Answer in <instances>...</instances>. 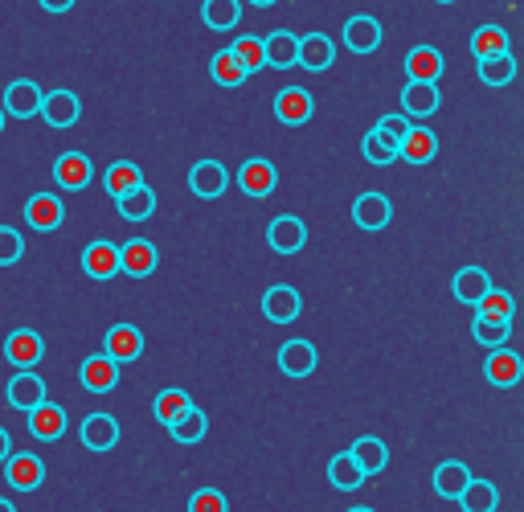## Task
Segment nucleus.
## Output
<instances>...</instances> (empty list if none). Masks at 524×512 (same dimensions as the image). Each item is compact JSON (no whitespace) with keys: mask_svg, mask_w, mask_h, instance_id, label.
<instances>
[{"mask_svg":"<svg viewBox=\"0 0 524 512\" xmlns=\"http://www.w3.org/2000/svg\"><path fill=\"white\" fill-rule=\"evenodd\" d=\"M5 484L17 488V492H37L41 484H46V463H41V455L33 451H13L5 459Z\"/></svg>","mask_w":524,"mask_h":512,"instance_id":"obj_1","label":"nucleus"},{"mask_svg":"<svg viewBox=\"0 0 524 512\" xmlns=\"http://www.w3.org/2000/svg\"><path fill=\"white\" fill-rule=\"evenodd\" d=\"M267 246L275 254H299L308 246V226H303V218H295V213H279L267 226Z\"/></svg>","mask_w":524,"mask_h":512,"instance_id":"obj_2","label":"nucleus"},{"mask_svg":"<svg viewBox=\"0 0 524 512\" xmlns=\"http://www.w3.org/2000/svg\"><path fill=\"white\" fill-rule=\"evenodd\" d=\"M299 312H303V295L291 283H275L262 295V316L271 324H291V320H299Z\"/></svg>","mask_w":524,"mask_h":512,"instance_id":"obj_3","label":"nucleus"},{"mask_svg":"<svg viewBox=\"0 0 524 512\" xmlns=\"http://www.w3.org/2000/svg\"><path fill=\"white\" fill-rule=\"evenodd\" d=\"M78 439H82L86 451H99V455H103V451H115V443H119V422H115V414H103V410L86 414Z\"/></svg>","mask_w":524,"mask_h":512,"instance_id":"obj_4","label":"nucleus"},{"mask_svg":"<svg viewBox=\"0 0 524 512\" xmlns=\"http://www.w3.org/2000/svg\"><path fill=\"white\" fill-rule=\"evenodd\" d=\"M91 177H95V164H91V156H86V152H62V156L54 160V181H58V189L82 193L86 185H91Z\"/></svg>","mask_w":524,"mask_h":512,"instance_id":"obj_5","label":"nucleus"},{"mask_svg":"<svg viewBox=\"0 0 524 512\" xmlns=\"http://www.w3.org/2000/svg\"><path fill=\"white\" fill-rule=\"evenodd\" d=\"M78 381H82V390H91V394H111L119 386V361L107 353L86 357L78 369Z\"/></svg>","mask_w":524,"mask_h":512,"instance_id":"obj_6","label":"nucleus"},{"mask_svg":"<svg viewBox=\"0 0 524 512\" xmlns=\"http://www.w3.org/2000/svg\"><path fill=\"white\" fill-rule=\"evenodd\" d=\"M312 111H316V99H312L308 87H283L275 95V119L287 123V127H303L312 119Z\"/></svg>","mask_w":524,"mask_h":512,"instance_id":"obj_7","label":"nucleus"},{"mask_svg":"<svg viewBox=\"0 0 524 512\" xmlns=\"http://www.w3.org/2000/svg\"><path fill=\"white\" fill-rule=\"evenodd\" d=\"M25 222H29L33 230H41V234L58 230V226L66 222V205H62V197H58V193H33V197L25 201Z\"/></svg>","mask_w":524,"mask_h":512,"instance_id":"obj_8","label":"nucleus"},{"mask_svg":"<svg viewBox=\"0 0 524 512\" xmlns=\"http://www.w3.org/2000/svg\"><path fill=\"white\" fill-rule=\"evenodd\" d=\"M275 185H279V168H275L271 160L254 156V160H246V164L238 168V189H242L246 197H271Z\"/></svg>","mask_w":524,"mask_h":512,"instance_id":"obj_9","label":"nucleus"},{"mask_svg":"<svg viewBox=\"0 0 524 512\" xmlns=\"http://www.w3.org/2000/svg\"><path fill=\"white\" fill-rule=\"evenodd\" d=\"M103 353L115 357L119 365L140 361V357H144V332H140L136 324H115V328H107V336H103Z\"/></svg>","mask_w":524,"mask_h":512,"instance_id":"obj_10","label":"nucleus"},{"mask_svg":"<svg viewBox=\"0 0 524 512\" xmlns=\"http://www.w3.org/2000/svg\"><path fill=\"white\" fill-rule=\"evenodd\" d=\"M230 185V173H226V164L222 160H197L189 168V189L201 197V201H213V197H222Z\"/></svg>","mask_w":524,"mask_h":512,"instance_id":"obj_11","label":"nucleus"},{"mask_svg":"<svg viewBox=\"0 0 524 512\" xmlns=\"http://www.w3.org/2000/svg\"><path fill=\"white\" fill-rule=\"evenodd\" d=\"M5 394H9V406L25 410V414H29V410H37L41 402H50V398H46V381H41L33 369H17Z\"/></svg>","mask_w":524,"mask_h":512,"instance_id":"obj_12","label":"nucleus"},{"mask_svg":"<svg viewBox=\"0 0 524 512\" xmlns=\"http://www.w3.org/2000/svg\"><path fill=\"white\" fill-rule=\"evenodd\" d=\"M41 103H46V91H41L37 82H29V78L9 82V91H5V115L33 119V115H41Z\"/></svg>","mask_w":524,"mask_h":512,"instance_id":"obj_13","label":"nucleus"},{"mask_svg":"<svg viewBox=\"0 0 524 512\" xmlns=\"http://www.w3.org/2000/svg\"><path fill=\"white\" fill-rule=\"evenodd\" d=\"M389 218H393V201H389L385 193H361V197L353 201V222H357L361 230H369V234L385 230Z\"/></svg>","mask_w":524,"mask_h":512,"instance_id":"obj_14","label":"nucleus"},{"mask_svg":"<svg viewBox=\"0 0 524 512\" xmlns=\"http://www.w3.org/2000/svg\"><path fill=\"white\" fill-rule=\"evenodd\" d=\"M484 377L492 381V386H500V390H512L516 381L524 377V357L512 353L508 345H504V349H492L488 361H484Z\"/></svg>","mask_w":524,"mask_h":512,"instance_id":"obj_15","label":"nucleus"},{"mask_svg":"<svg viewBox=\"0 0 524 512\" xmlns=\"http://www.w3.org/2000/svg\"><path fill=\"white\" fill-rule=\"evenodd\" d=\"M332 62H336V41L328 33H303L299 37V66L303 70L324 74Z\"/></svg>","mask_w":524,"mask_h":512,"instance_id":"obj_16","label":"nucleus"},{"mask_svg":"<svg viewBox=\"0 0 524 512\" xmlns=\"http://www.w3.org/2000/svg\"><path fill=\"white\" fill-rule=\"evenodd\" d=\"M5 357H9L17 369H33L41 357H46V340H41L33 328H17V332H9V340H5Z\"/></svg>","mask_w":524,"mask_h":512,"instance_id":"obj_17","label":"nucleus"},{"mask_svg":"<svg viewBox=\"0 0 524 512\" xmlns=\"http://www.w3.org/2000/svg\"><path fill=\"white\" fill-rule=\"evenodd\" d=\"M119 263H123V275H131V279H144V275H152V271H156L160 254H156V246H152L148 238H131V242H123V246H119Z\"/></svg>","mask_w":524,"mask_h":512,"instance_id":"obj_18","label":"nucleus"},{"mask_svg":"<svg viewBox=\"0 0 524 512\" xmlns=\"http://www.w3.org/2000/svg\"><path fill=\"white\" fill-rule=\"evenodd\" d=\"M82 271L91 275V279H115L119 271H123V263H119V246L115 242H91L82 250Z\"/></svg>","mask_w":524,"mask_h":512,"instance_id":"obj_19","label":"nucleus"},{"mask_svg":"<svg viewBox=\"0 0 524 512\" xmlns=\"http://www.w3.org/2000/svg\"><path fill=\"white\" fill-rule=\"evenodd\" d=\"M320 357H316V345L312 340H283V349H279V369L287 377H308L316 373Z\"/></svg>","mask_w":524,"mask_h":512,"instance_id":"obj_20","label":"nucleus"},{"mask_svg":"<svg viewBox=\"0 0 524 512\" xmlns=\"http://www.w3.org/2000/svg\"><path fill=\"white\" fill-rule=\"evenodd\" d=\"M29 435L41 443H54L66 435V410L58 402H41L37 410H29Z\"/></svg>","mask_w":524,"mask_h":512,"instance_id":"obj_21","label":"nucleus"},{"mask_svg":"<svg viewBox=\"0 0 524 512\" xmlns=\"http://www.w3.org/2000/svg\"><path fill=\"white\" fill-rule=\"evenodd\" d=\"M439 103H443V95H439V87H434V82H406L402 111H406L410 119H430L434 111H439Z\"/></svg>","mask_w":524,"mask_h":512,"instance_id":"obj_22","label":"nucleus"},{"mask_svg":"<svg viewBox=\"0 0 524 512\" xmlns=\"http://www.w3.org/2000/svg\"><path fill=\"white\" fill-rule=\"evenodd\" d=\"M451 291H455L459 304L479 308V300H484V295L492 291V275H488L484 267H463V271L451 279Z\"/></svg>","mask_w":524,"mask_h":512,"instance_id":"obj_23","label":"nucleus"},{"mask_svg":"<svg viewBox=\"0 0 524 512\" xmlns=\"http://www.w3.org/2000/svg\"><path fill=\"white\" fill-rule=\"evenodd\" d=\"M471 480H475V476H471V467L459 463V459H447V463L434 467V492H439L443 500H459V496L467 492Z\"/></svg>","mask_w":524,"mask_h":512,"instance_id":"obj_24","label":"nucleus"},{"mask_svg":"<svg viewBox=\"0 0 524 512\" xmlns=\"http://www.w3.org/2000/svg\"><path fill=\"white\" fill-rule=\"evenodd\" d=\"M82 115V103L74 91H50L46 103H41V119H46L50 127H74Z\"/></svg>","mask_w":524,"mask_h":512,"instance_id":"obj_25","label":"nucleus"},{"mask_svg":"<svg viewBox=\"0 0 524 512\" xmlns=\"http://www.w3.org/2000/svg\"><path fill=\"white\" fill-rule=\"evenodd\" d=\"M406 74L410 82H434L439 87V78H443V54L434 50V46H414L406 54Z\"/></svg>","mask_w":524,"mask_h":512,"instance_id":"obj_26","label":"nucleus"},{"mask_svg":"<svg viewBox=\"0 0 524 512\" xmlns=\"http://www.w3.org/2000/svg\"><path fill=\"white\" fill-rule=\"evenodd\" d=\"M344 46L353 54H373L381 46V25L373 17H348L344 21Z\"/></svg>","mask_w":524,"mask_h":512,"instance_id":"obj_27","label":"nucleus"},{"mask_svg":"<svg viewBox=\"0 0 524 512\" xmlns=\"http://www.w3.org/2000/svg\"><path fill=\"white\" fill-rule=\"evenodd\" d=\"M434 156H439V140H434V132H430V127L414 123V127H410V136L402 140V160L422 168V164H430Z\"/></svg>","mask_w":524,"mask_h":512,"instance_id":"obj_28","label":"nucleus"},{"mask_svg":"<svg viewBox=\"0 0 524 512\" xmlns=\"http://www.w3.org/2000/svg\"><path fill=\"white\" fill-rule=\"evenodd\" d=\"M328 480H332V488H340V492H353V488H361L369 476H365V467L353 459V451H340V455H332V463H328Z\"/></svg>","mask_w":524,"mask_h":512,"instance_id":"obj_29","label":"nucleus"},{"mask_svg":"<svg viewBox=\"0 0 524 512\" xmlns=\"http://www.w3.org/2000/svg\"><path fill=\"white\" fill-rule=\"evenodd\" d=\"M209 74H213L217 87H230V91H238L242 82L250 78V70L242 66V58H238L234 50H217L213 62H209Z\"/></svg>","mask_w":524,"mask_h":512,"instance_id":"obj_30","label":"nucleus"},{"mask_svg":"<svg viewBox=\"0 0 524 512\" xmlns=\"http://www.w3.org/2000/svg\"><path fill=\"white\" fill-rule=\"evenodd\" d=\"M103 185H107V193L119 201V197H127L131 189H140L144 185V173H140V164H131V160H115L107 173H103Z\"/></svg>","mask_w":524,"mask_h":512,"instance_id":"obj_31","label":"nucleus"},{"mask_svg":"<svg viewBox=\"0 0 524 512\" xmlns=\"http://www.w3.org/2000/svg\"><path fill=\"white\" fill-rule=\"evenodd\" d=\"M267 66H275V70H291L295 62H299V37L295 33H287V29H279V33H271L267 41Z\"/></svg>","mask_w":524,"mask_h":512,"instance_id":"obj_32","label":"nucleus"},{"mask_svg":"<svg viewBox=\"0 0 524 512\" xmlns=\"http://www.w3.org/2000/svg\"><path fill=\"white\" fill-rule=\"evenodd\" d=\"M193 410V398L185 390H160L156 402H152V414L160 426H172V422H181L185 414Z\"/></svg>","mask_w":524,"mask_h":512,"instance_id":"obj_33","label":"nucleus"},{"mask_svg":"<svg viewBox=\"0 0 524 512\" xmlns=\"http://www.w3.org/2000/svg\"><path fill=\"white\" fill-rule=\"evenodd\" d=\"M348 451H353V459L365 467V476H377V472H385V467H389V451H385V443L377 435H361Z\"/></svg>","mask_w":524,"mask_h":512,"instance_id":"obj_34","label":"nucleus"},{"mask_svg":"<svg viewBox=\"0 0 524 512\" xmlns=\"http://www.w3.org/2000/svg\"><path fill=\"white\" fill-rule=\"evenodd\" d=\"M361 152H365V160H369V164L385 168V164H393V160L402 156V144H398V140H389L385 132H377V127H369L365 140H361Z\"/></svg>","mask_w":524,"mask_h":512,"instance_id":"obj_35","label":"nucleus"},{"mask_svg":"<svg viewBox=\"0 0 524 512\" xmlns=\"http://www.w3.org/2000/svg\"><path fill=\"white\" fill-rule=\"evenodd\" d=\"M459 508L463 512H496L500 508V492L492 480H471L467 492L459 496Z\"/></svg>","mask_w":524,"mask_h":512,"instance_id":"obj_36","label":"nucleus"},{"mask_svg":"<svg viewBox=\"0 0 524 512\" xmlns=\"http://www.w3.org/2000/svg\"><path fill=\"white\" fill-rule=\"evenodd\" d=\"M471 54H475V62H479V58H500V54H508V33H504L500 25H479L475 37H471Z\"/></svg>","mask_w":524,"mask_h":512,"instance_id":"obj_37","label":"nucleus"},{"mask_svg":"<svg viewBox=\"0 0 524 512\" xmlns=\"http://www.w3.org/2000/svg\"><path fill=\"white\" fill-rule=\"evenodd\" d=\"M205 25L217 29V33H226L242 21V0H205V9H201Z\"/></svg>","mask_w":524,"mask_h":512,"instance_id":"obj_38","label":"nucleus"},{"mask_svg":"<svg viewBox=\"0 0 524 512\" xmlns=\"http://www.w3.org/2000/svg\"><path fill=\"white\" fill-rule=\"evenodd\" d=\"M115 205H119V218L144 222V218H152V213H156V193H152L148 185H140V189H131L127 197H119Z\"/></svg>","mask_w":524,"mask_h":512,"instance_id":"obj_39","label":"nucleus"},{"mask_svg":"<svg viewBox=\"0 0 524 512\" xmlns=\"http://www.w3.org/2000/svg\"><path fill=\"white\" fill-rule=\"evenodd\" d=\"M475 70H479V82H488V87H508V82L516 78V58H512V54L479 58Z\"/></svg>","mask_w":524,"mask_h":512,"instance_id":"obj_40","label":"nucleus"},{"mask_svg":"<svg viewBox=\"0 0 524 512\" xmlns=\"http://www.w3.org/2000/svg\"><path fill=\"white\" fill-rule=\"evenodd\" d=\"M512 316H516V300L508 291H500V287H492L484 300H479V308H475V320H508L512 324Z\"/></svg>","mask_w":524,"mask_h":512,"instance_id":"obj_41","label":"nucleus"},{"mask_svg":"<svg viewBox=\"0 0 524 512\" xmlns=\"http://www.w3.org/2000/svg\"><path fill=\"white\" fill-rule=\"evenodd\" d=\"M471 336H475V345H484V349L492 353V349H504V345H508L512 324H508V320H475V324H471Z\"/></svg>","mask_w":524,"mask_h":512,"instance_id":"obj_42","label":"nucleus"},{"mask_svg":"<svg viewBox=\"0 0 524 512\" xmlns=\"http://www.w3.org/2000/svg\"><path fill=\"white\" fill-rule=\"evenodd\" d=\"M205 431H209V418H205V410H197V406H193L181 422H172V426H168V435L177 439V443H185V447H189V443H201Z\"/></svg>","mask_w":524,"mask_h":512,"instance_id":"obj_43","label":"nucleus"},{"mask_svg":"<svg viewBox=\"0 0 524 512\" xmlns=\"http://www.w3.org/2000/svg\"><path fill=\"white\" fill-rule=\"evenodd\" d=\"M230 50L242 58V66H246L250 74H254V70H262V62H267V46H262V37H238Z\"/></svg>","mask_w":524,"mask_h":512,"instance_id":"obj_44","label":"nucleus"},{"mask_svg":"<svg viewBox=\"0 0 524 512\" xmlns=\"http://www.w3.org/2000/svg\"><path fill=\"white\" fill-rule=\"evenodd\" d=\"M189 512H230V500L222 488H197L189 496Z\"/></svg>","mask_w":524,"mask_h":512,"instance_id":"obj_45","label":"nucleus"},{"mask_svg":"<svg viewBox=\"0 0 524 512\" xmlns=\"http://www.w3.org/2000/svg\"><path fill=\"white\" fill-rule=\"evenodd\" d=\"M25 254V238L13 226H0V267H13Z\"/></svg>","mask_w":524,"mask_h":512,"instance_id":"obj_46","label":"nucleus"},{"mask_svg":"<svg viewBox=\"0 0 524 512\" xmlns=\"http://www.w3.org/2000/svg\"><path fill=\"white\" fill-rule=\"evenodd\" d=\"M410 127H414L410 115H381V119H377V132H385L389 140H398V144L410 136Z\"/></svg>","mask_w":524,"mask_h":512,"instance_id":"obj_47","label":"nucleus"},{"mask_svg":"<svg viewBox=\"0 0 524 512\" xmlns=\"http://www.w3.org/2000/svg\"><path fill=\"white\" fill-rule=\"evenodd\" d=\"M41 9H50V13H66V9H74V0H41Z\"/></svg>","mask_w":524,"mask_h":512,"instance_id":"obj_48","label":"nucleus"},{"mask_svg":"<svg viewBox=\"0 0 524 512\" xmlns=\"http://www.w3.org/2000/svg\"><path fill=\"white\" fill-rule=\"evenodd\" d=\"M13 455V439H9V431H5V426H0V463H5Z\"/></svg>","mask_w":524,"mask_h":512,"instance_id":"obj_49","label":"nucleus"},{"mask_svg":"<svg viewBox=\"0 0 524 512\" xmlns=\"http://www.w3.org/2000/svg\"><path fill=\"white\" fill-rule=\"evenodd\" d=\"M250 5H258V9H271V5H279V0H250Z\"/></svg>","mask_w":524,"mask_h":512,"instance_id":"obj_50","label":"nucleus"},{"mask_svg":"<svg viewBox=\"0 0 524 512\" xmlns=\"http://www.w3.org/2000/svg\"><path fill=\"white\" fill-rule=\"evenodd\" d=\"M0 512H17V508H13V500H5V496H0Z\"/></svg>","mask_w":524,"mask_h":512,"instance_id":"obj_51","label":"nucleus"},{"mask_svg":"<svg viewBox=\"0 0 524 512\" xmlns=\"http://www.w3.org/2000/svg\"><path fill=\"white\" fill-rule=\"evenodd\" d=\"M0 132H5V107H0Z\"/></svg>","mask_w":524,"mask_h":512,"instance_id":"obj_52","label":"nucleus"},{"mask_svg":"<svg viewBox=\"0 0 524 512\" xmlns=\"http://www.w3.org/2000/svg\"><path fill=\"white\" fill-rule=\"evenodd\" d=\"M348 512H373V508H348Z\"/></svg>","mask_w":524,"mask_h":512,"instance_id":"obj_53","label":"nucleus"},{"mask_svg":"<svg viewBox=\"0 0 524 512\" xmlns=\"http://www.w3.org/2000/svg\"><path fill=\"white\" fill-rule=\"evenodd\" d=\"M439 5H455V0H439Z\"/></svg>","mask_w":524,"mask_h":512,"instance_id":"obj_54","label":"nucleus"}]
</instances>
